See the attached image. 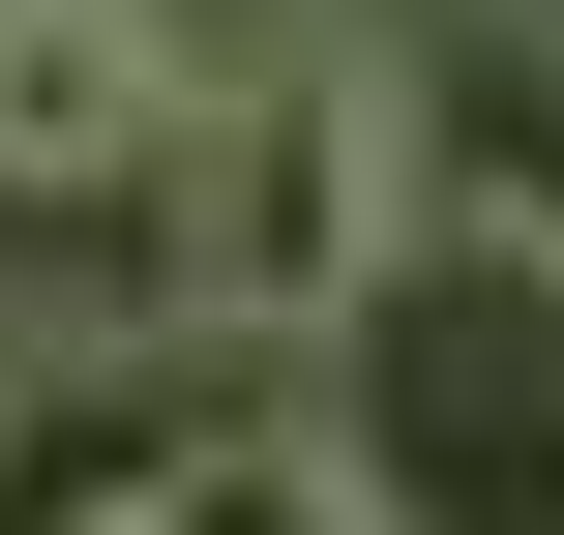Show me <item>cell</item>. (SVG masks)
<instances>
[{"label": "cell", "mask_w": 564, "mask_h": 535, "mask_svg": "<svg viewBox=\"0 0 564 535\" xmlns=\"http://www.w3.org/2000/svg\"><path fill=\"white\" fill-rule=\"evenodd\" d=\"M416 89L297 0L268 60H208L178 89V149H149V268H178V357H327L387 268H416Z\"/></svg>", "instance_id": "obj_1"}, {"label": "cell", "mask_w": 564, "mask_h": 535, "mask_svg": "<svg viewBox=\"0 0 564 535\" xmlns=\"http://www.w3.org/2000/svg\"><path fill=\"white\" fill-rule=\"evenodd\" d=\"M327 447H357L387 535H564V268L416 208V268L327 328Z\"/></svg>", "instance_id": "obj_2"}, {"label": "cell", "mask_w": 564, "mask_h": 535, "mask_svg": "<svg viewBox=\"0 0 564 535\" xmlns=\"http://www.w3.org/2000/svg\"><path fill=\"white\" fill-rule=\"evenodd\" d=\"M178 89H208V30H178V0H0V208L149 179V149H178Z\"/></svg>", "instance_id": "obj_3"}, {"label": "cell", "mask_w": 564, "mask_h": 535, "mask_svg": "<svg viewBox=\"0 0 564 535\" xmlns=\"http://www.w3.org/2000/svg\"><path fill=\"white\" fill-rule=\"evenodd\" d=\"M387 89H416V179H446L506 268H564V0L446 30V60H387Z\"/></svg>", "instance_id": "obj_4"}, {"label": "cell", "mask_w": 564, "mask_h": 535, "mask_svg": "<svg viewBox=\"0 0 564 535\" xmlns=\"http://www.w3.org/2000/svg\"><path fill=\"white\" fill-rule=\"evenodd\" d=\"M149 535H387V506H357V447H327V417H208V447L149 477Z\"/></svg>", "instance_id": "obj_5"}, {"label": "cell", "mask_w": 564, "mask_h": 535, "mask_svg": "<svg viewBox=\"0 0 564 535\" xmlns=\"http://www.w3.org/2000/svg\"><path fill=\"white\" fill-rule=\"evenodd\" d=\"M89 535H149V506H89Z\"/></svg>", "instance_id": "obj_6"}, {"label": "cell", "mask_w": 564, "mask_h": 535, "mask_svg": "<svg viewBox=\"0 0 564 535\" xmlns=\"http://www.w3.org/2000/svg\"><path fill=\"white\" fill-rule=\"evenodd\" d=\"M0 387H30V357H0Z\"/></svg>", "instance_id": "obj_7"}]
</instances>
